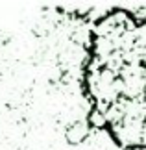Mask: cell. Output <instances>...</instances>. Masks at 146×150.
Segmentation results:
<instances>
[{
	"label": "cell",
	"mask_w": 146,
	"mask_h": 150,
	"mask_svg": "<svg viewBox=\"0 0 146 150\" xmlns=\"http://www.w3.org/2000/svg\"><path fill=\"white\" fill-rule=\"evenodd\" d=\"M85 91L92 122L122 148H146V9H113L95 24Z\"/></svg>",
	"instance_id": "obj_1"
}]
</instances>
